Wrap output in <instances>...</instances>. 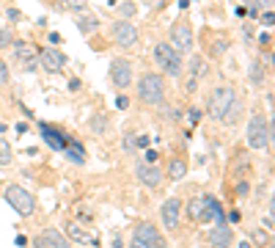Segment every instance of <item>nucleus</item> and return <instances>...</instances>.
<instances>
[{
    "label": "nucleus",
    "instance_id": "aec40b11",
    "mask_svg": "<svg viewBox=\"0 0 275 248\" xmlns=\"http://www.w3.org/2000/svg\"><path fill=\"white\" fill-rule=\"evenodd\" d=\"M239 116H242V102H239V99L234 97V102L229 105V110H226L223 121H226V124H237V121H239Z\"/></svg>",
    "mask_w": 275,
    "mask_h": 248
},
{
    "label": "nucleus",
    "instance_id": "72a5a7b5",
    "mask_svg": "<svg viewBox=\"0 0 275 248\" xmlns=\"http://www.w3.org/2000/svg\"><path fill=\"white\" fill-rule=\"evenodd\" d=\"M116 108H119V110H127V108H130V99H127V97H119V99H116Z\"/></svg>",
    "mask_w": 275,
    "mask_h": 248
},
{
    "label": "nucleus",
    "instance_id": "ddd939ff",
    "mask_svg": "<svg viewBox=\"0 0 275 248\" xmlns=\"http://www.w3.org/2000/svg\"><path fill=\"white\" fill-rule=\"evenodd\" d=\"M179 221H182V202H179V199H168V202L162 204V223H165L168 232H176Z\"/></svg>",
    "mask_w": 275,
    "mask_h": 248
},
{
    "label": "nucleus",
    "instance_id": "f257e3e1",
    "mask_svg": "<svg viewBox=\"0 0 275 248\" xmlns=\"http://www.w3.org/2000/svg\"><path fill=\"white\" fill-rule=\"evenodd\" d=\"M138 97L143 105H151V108H160L165 102V80L162 75H154V72H146L140 75L138 80Z\"/></svg>",
    "mask_w": 275,
    "mask_h": 248
},
{
    "label": "nucleus",
    "instance_id": "f704fd0d",
    "mask_svg": "<svg viewBox=\"0 0 275 248\" xmlns=\"http://www.w3.org/2000/svg\"><path fill=\"white\" fill-rule=\"evenodd\" d=\"M149 144H151V138H149V135H140V138L135 141V146H140V149H146Z\"/></svg>",
    "mask_w": 275,
    "mask_h": 248
},
{
    "label": "nucleus",
    "instance_id": "20e7f679",
    "mask_svg": "<svg viewBox=\"0 0 275 248\" xmlns=\"http://www.w3.org/2000/svg\"><path fill=\"white\" fill-rule=\"evenodd\" d=\"M234 97H237V91H234L231 86H220L212 91V97H209V105H207V113L209 119L220 121L226 116V110H229V105L234 102Z\"/></svg>",
    "mask_w": 275,
    "mask_h": 248
},
{
    "label": "nucleus",
    "instance_id": "bb28decb",
    "mask_svg": "<svg viewBox=\"0 0 275 248\" xmlns=\"http://www.w3.org/2000/svg\"><path fill=\"white\" fill-rule=\"evenodd\" d=\"M119 14H121V17H132V14H135V3H132V0L121 3V6H119Z\"/></svg>",
    "mask_w": 275,
    "mask_h": 248
},
{
    "label": "nucleus",
    "instance_id": "a211bd4d",
    "mask_svg": "<svg viewBox=\"0 0 275 248\" xmlns=\"http://www.w3.org/2000/svg\"><path fill=\"white\" fill-rule=\"evenodd\" d=\"M14 55L20 58V61H31V58H36V50H33V44H28V41H14Z\"/></svg>",
    "mask_w": 275,
    "mask_h": 248
},
{
    "label": "nucleus",
    "instance_id": "ea45409f",
    "mask_svg": "<svg viewBox=\"0 0 275 248\" xmlns=\"http://www.w3.org/2000/svg\"><path fill=\"white\" fill-rule=\"evenodd\" d=\"M9 20L14 22V20H20V14H17V9H9Z\"/></svg>",
    "mask_w": 275,
    "mask_h": 248
},
{
    "label": "nucleus",
    "instance_id": "423d86ee",
    "mask_svg": "<svg viewBox=\"0 0 275 248\" xmlns=\"http://www.w3.org/2000/svg\"><path fill=\"white\" fill-rule=\"evenodd\" d=\"M108 75H110V83H113L116 88H121V91H124L127 86H132V64L127 61V58H113Z\"/></svg>",
    "mask_w": 275,
    "mask_h": 248
},
{
    "label": "nucleus",
    "instance_id": "39448f33",
    "mask_svg": "<svg viewBox=\"0 0 275 248\" xmlns=\"http://www.w3.org/2000/svg\"><path fill=\"white\" fill-rule=\"evenodd\" d=\"M110 36H113V41L119 47H124V50H130V47L138 44V28L132 25L130 20H119L110 25Z\"/></svg>",
    "mask_w": 275,
    "mask_h": 248
},
{
    "label": "nucleus",
    "instance_id": "58836bf2",
    "mask_svg": "<svg viewBox=\"0 0 275 248\" xmlns=\"http://www.w3.org/2000/svg\"><path fill=\"white\" fill-rule=\"evenodd\" d=\"M239 218H242V215H239V212H237V210H234V212H229V221H231V223H237V221H239Z\"/></svg>",
    "mask_w": 275,
    "mask_h": 248
},
{
    "label": "nucleus",
    "instance_id": "f8f14e48",
    "mask_svg": "<svg viewBox=\"0 0 275 248\" xmlns=\"http://www.w3.org/2000/svg\"><path fill=\"white\" fill-rule=\"evenodd\" d=\"M39 130H42V138L47 141V146H50V149H55V152H63L69 146V141H72L69 135H63L61 130L52 127V124H44L42 121V124H39Z\"/></svg>",
    "mask_w": 275,
    "mask_h": 248
},
{
    "label": "nucleus",
    "instance_id": "4be33fe9",
    "mask_svg": "<svg viewBox=\"0 0 275 248\" xmlns=\"http://www.w3.org/2000/svg\"><path fill=\"white\" fill-rule=\"evenodd\" d=\"M165 72L171 75V78H179V75H182V52H176V55H173L171 61H168Z\"/></svg>",
    "mask_w": 275,
    "mask_h": 248
},
{
    "label": "nucleus",
    "instance_id": "2eb2a0df",
    "mask_svg": "<svg viewBox=\"0 0 275 248\" xmlns=\"http://www.w3.org/2000/svg\"><path fill=\"white\" fill-rule=\"evenodd\" d=\"M187 212H190V218H193V221H198V223H209V221H212V212H209V207H207V196L190 199Z\"/></svg>",
    "mask_w": 275,
    "mask_h": 248
},
{
    "label": "nucleus",
    "instance_id": "9b49d317",
    "mask_svg": "<svg viewBox=\"0 0 275 248\" xmlns=\"http://www.w3.org/2000/svg\"><path fill=\"white\" fill-rule=\"evenodd\" d=\"M135 240H140L146 248H168L165 240H162V234L154 229V223H140L135 229Z\"/></svg>",
    "mask_w": 275,
    "mask_h": 248
},
{
    "label": "nucleus",
    "instance_id": "1a4fd4ad",
    "mask_svg": "<svg viewBox=\"0 0 275 248\" xmlns=\"http://www.w3.org/2000/svg\"><path fill=\"white\" fill-rule=\"evenodd\" d=\"M39 64H42V69H44V72L58 75L63 67H66V52L55 50V47H44V50L39 52Z\"/></svg>",
    "mask_w": 275,
    "mask_h": 248
},
{
    "label": "nucleus",
    "instance_id": "6e6552de",
    "mask_svg": "<svg viewBox=\"0 0 275 248\" xmlns=\"http://www.w3.org/2000/svg\"><path fill=\"white\" fill-rule=\"evenodd\" d=\"M135 174H138L140 185L151 188V191H157V188H162V179H165V174H162V171L157 168V163H146V160H143V163H138Z\"/></svg>",
    "mask_w": 275,
    "mask_h": 248
},
{
    "label": "nucleus",
    "instance_id": "a878e982",
    "mask_svg": "<svg viewBox=\"0 0 275 248\" xmlns=\"http://www.w3.org/2000/svg\"><path fill=\"white\" fill-rule=\"evenodd\" d=\"M105 127H108L105 116H94V119H91V130H94V133H105Z\"/></svg>",
    "mask_w": 275,
    "mask_h": 248
},
{
    "label": "nucleus",
    "instance_id": "f03ea898",
    "mask_svg": "<svg viewBox=\"0 0 275 248\" xmlns=\"http://www.w3.org/2000/svg\"><path fill=\"white\" fill-rule=\"evenodd\" d=\"M272 141V127L264 113H253L248 121V146L250 149H270Z\"/></svg>",
    "mask_w": 275,
    "mask_h": 248
},
{
    "label": "nucleus",
    "instance_id": "4c0bfd02",
    "mask_svg": "<svg viewBox=\"0 0 275 248\" xmlns=\"http://www.w3.org/2000/svg\"><path fill=\"white\" fill-rule=\"evenodd\" d=\"M146 163H157V152H154V149L146 152Z\"/></svg>",
    "mask_w": 275,
    "mask_h": 248
},
{
    "label": "nucleus",
    "instance_id": "c756f323",
    "mask_svg": "<svg viewBox=\"0 0 275 248\" xmlns=\"http://www.w3.org/2000/svg\"><path fill=\"white\" fill-rule=\"evenodd\" d=\"M9 80H11V75H9V64H6V61H0V83L6 86Z\"/></svg>",
    "mask_w": 275,
    "mask_h": 248
},
{
    "label": "nucleus",
    "instance_id": "cd10ccee",
    "mask_svg": "<svg viewBox=\"0 0 275 248\" xmlns=\"http://www.w3.org/2000/svg\"><path fill=\"white\" fill-rule=\"evenodd\" d=\"M11 28H0V50H3V47H9L11 44Z\"/></svg>",
    "mask_w": 275,
    "mask_h": 248
},
{
    "label": "nucleus",
    "instance_id": "7c9ffc66",
    "mask_svg": "<svg viewBox=\"0 0 275 248\" xmlns=\"http://www.w3.org/2000/svg\"><path fill=\"white\" fill-rule=\"evenodd\" d=\"M234 191H237V196H239V199H242V196H248V193H250V185H248V182L242 179V182H239L237 188H234Z\"/></svg>",
    "mask_w": 275,
    "mask_h": 248
},
{
    "label": "nucleus",
    "instance_id": "dca6fc26",
    "mask_svg": "<svg viewBox=\"0 0 275 248\" xmlns=\"http://www.w3.org/2000/svg\"><path fill=\"white\" fill-rule=\"evenodd\" d=\"M173 55H176V50H173V47L168 44V41H157V44H154V61L160 64L162 69L168 67V61H171Z\"/></svg>",
    "mask_w": 275,
    "mask_h": 248
},
{
    "label": "nucleus",
    "instance_id": "e433bc0d",
    "mask_svg": "<svg viewBox=\"0 0 275 248\" xmlns=\"http://www.w3.org/2000/svg\"><path fill=\"white\" fill-rule=\"evenodd\" d=\"M190 121H193V124L201 121V110H190Z\"/></svg>",
    "mask_w": 275,
    "mask_h": 248
},
{
    "label": "nucleus",
    "instance_id": "c03bdc74",
    "mask_svg": "<svg viewBox=\"0 0 275 248\" xmlns=\"http://www.w3.org/2000/svg\"><path fill=\"white\" fill-rule=\"evenodd\" d=\"M6 133V121H0V135H3Z\"/></svg>",
    "mask_w": 275,
    "mask_h": 248
},
{
    "label": "nucleus",
    "instance_id": "79ce46f5",
    "mask_svg": "<svg viewBox=\"0 0 275 248\" xmlns=\"http://www.w3.org/2000/svg\"><path fill=\"white\" fill-rule=\"evenodd\" d=\"M130 248H146V245L140 243V240H135V237H132V243H130Z\"/></svg>",
    "mask_w": 275,
    "mask_h": 248
},
{
    "label": "nucleus",
    "instance_id": "412c9836",
    "mask_svg": "<svg viewBox=\"0 0 275 248\" xmlns=\"http://www.w3.org/2000/svg\"><path fill=\"white\" fill-rule=\"evenodd\" d=\"M185 174H187V163L185 160H171L168 163V176H171V179H182Z\"/></svg>",
    "mask_w": 275,
    "mask_h": 248
},
{
    "label": "nucleus",
    "instance_id": "37998d69",
    "mask_svg": "<svg viewBox=\"0 0 275 248\" xmlns=\"http://www.w3.org/2000/svg\"><path fill=\"white\" fill-rule=\"evenodd\" d=\"M113 248H121V237H119V234L113 237Z\"/></svg>",
    "mask_w": 275,
    "mask_h": 248
},
{
    "label": "nucleus",
    "instance_id": "2f4dec72",
    "mask_svg": "<svg viewBox=\"0 0 275 248\" xmlns=\"http://www.w3.org/2000/svg\"><path fill=\"white\" fill-rule=\"evenodd\" d=\"M250 237H253L256 243H259L261 248H264V243H267V234H264V232H259V229H253V232H250Z\"/></svg>",
    "mask_w": 275,
    "mask_h": 248
},
{
    "label": "nucleus",
    "instance_id": "6ab92c4d",
    "mask_svg": "<svg viewBox=\"0 0 275 248\" xmlns=\"http://www.w3.org/2000/svg\"><path fill=\"white\" fill-rule=\"evenodd\" d=\"M264 80H267L264 64H261V61H253V64H250V83H253V86H264Z\"/></svg>",
    "mask_w": 275,
    "mask_h": 248
},
{
    "label": "nucleus",
    "instance_id": "a19ab883",
    "mask_svg": "<svg viewBox=\"0 0 275 248\" xmlns=\"http://www.w3.org/2000/svg\"><path fill=\"white\" fill-rule=\"evenodd\" d=\"M264 226H267V229H272V212H267V218H264Z\"/></svg>",
    "mask_w": 275,
    "mask_h": 248
},
{
    "label": "nucleus",
    "instance_id": "c9c22d12",
    "mask_svg": "<svg viewBox=\"0 0 275 248\" xmlns=\"http://www.w3.org/2000/svg\"><path fill=\"white\" fill-rule=\"evenodd\" d=\"M14 243L20 245V248H25V245H28V237H25V234H17V237H14Z\"/></svg>",
    "mask_w": 275,
    "mask_h": 248
},
{
    "label": "nucleus",
    "instance_id": "f3484780",
    "mask_svg": "<svg viewBox=\"0 0 275 248\" xmlns=\"http://www.w3.org/2000/svg\"><path fill=\"white\" fill-rule=\"evenodd\" d=\"M66 229H69V237H72V240H77V243H83V245H91V243H94L91 232H88V229H83L80 223H69Z\"/></svg>",
    "mask_w": 275,
    "mask_h": 248
},
{
    "label": "nucleus",
    "instance_id": "7ed1b4c3",
    "mask_svg": "<svg viewBox=\"0 0 275 248\" xmlns=\"http://www.w3.org/2000/svg\"><path fill=\"white\" fill-rule=\"evenodd\" d=\"M6 202H9V207H14V212L22 218H31L36 212V199L22 185H6Z\"/></svg>",
    "mask_w": 275,
    "mask_h": 248
},
{
    "label": "nucleus",
    "instance_id": "5701e85b",
    "mask_svg": "<svg viewBox=\"0 0 275 248\" xmlns=\"http://www.w3.org/2000/svg\"><path fill=\"white\" fill-rule=\"evenodd\" d=\"M11 160H14V155H11V146H9V141L0 135V165H11Z\"/></svg>",
    "mask_w": 275,
    "mask_h": 248
},
{
    "label": "nucleus",
    "instance_id": "473e14b6",
    "mask_svg": "<svg viewBox=\"0 0 275 248\" xmlns=\"http://www.w3.org/2000/svg\"><path fill=\"white\" fill-rule=\"evenodd\" d=\"M261 22H264L267 28H272V22H275V14H272V11H264V14H261Z\"/></svg>",
    "mask_w": 275,
    "mask_h": 248
},
{
    "label": "nucleus",
    "instance_id": "9d476101",
    "mask_svg": "<svg viewBox=\"0 0 275 248\" xmlns=\"http://www.w3.org/2000/svg\"><path fill=\"white\" fill-rule=\"evenodd\" d=\"M33 248H72V245H69L66 234H61L58 229H44V232L33 240Z\"/></svg>",
    "mask_w": 275,
    "mask_h": 248
},
{
    "label": "nucleus",
    "instance_id": "393cba45",
    "mask_svg": "<svg viewBox=\"0 0 275 248\" xmlns=\"http://www.w3.org/2000/svg\"><path fill=\"white\" fill-rule=\"evenodd\" d=\"M190 72H193V78H207V64H204L201 58H193V61H190Z\"/></svg>",
    "mask_w": 275,
    "mask_h": 248
},
{
    "label": "nucleus",
    "instance_id": "0eeeda50",
    "mask_svg": "<svg viewBox=\"0 0 275 248\" xmlns=\"http://www.w3.org/2000/svg\"><path fill=\"white\" fill-rule=\"evenodd\" d=\"M168 36H171L168 44H171L176 52H190L193 50V28L187 25V22H173L171 31H168Z\"/></svg>",
    "mask_w": 275,
    "mask_h": 248
},
{
    "label": "nucleus",
    "instance_id": "4468645a",
    "mask_svg": "<svg viewBox=\"0 0 275 248\" xmlns=\"http://www.w3.org/2000/svg\"><path fill=\"white\" fill-rule=\"evenodd\" d=\"M207 240L212 248H229L234 243V232L229 229V223H223V226H215L207 232Z\"/></svg>",
    "mask_w": 275,
    "mask_h": 248
},
{
    "label": "nucleus",
    "instance_id": "b1692460",
    "mask_svg": "<svg viewBox=\"0 0 275 248\" xmlns=\"http://www.w3.org/2000/svg\"><path fill=\"white\" fill-rule=\"evenodd\" d=\"M97 25H99V22H97V17H77V28H80L83 33L97 31Z\"/></svg>",
    "mask_w": 275,
    "mask_h": 248
},
{
    "label": "nucleus",
    "instance_id": "c85d7f7f",
    "mask_svg": "<svg viewBox=\"0 0 275 248\" xmlns=\"http://www.w3.org/2000/svg\"><path fill=\"white\" fill-rule=\"evenodd\" d=\"M69 3V9H74V11H85L88 9V0H66Z\"/></svg>",
    "mask_w": 275,
    "mask_h": 248
}]
</instances>
